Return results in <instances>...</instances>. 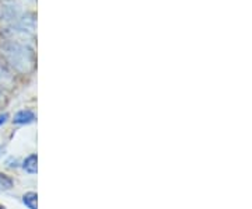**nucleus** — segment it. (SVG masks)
I'll use <instances>...</instances> for the list:
<instances>
[{"instance_id":"1","label":"nucleus","mask_w":252,"mask_h":209,"mask_svg":"<svg viewBox=\"0 0 252 209\" xmlns=\"http://www.w3.org/2000/svg\"><path fill=\"white\" fill-rule=\"evenodd\" d=\"M0 54L6 62L18 73H28L32 70L35 59L34 52L24 42L14 39H4L0 42Z\"/></svg>"},{"instance_id":"2","label":"nucleus","mask_w":252,"mask_h":209,"mask_svg":"<svg viewBox=\"0 0 252 209\" xmlns=\"http://www.w3.org/2000/svg\"><path fill=\"white\" fill-rule=\"evenodd\" d=\"M34 121H35V114L31 109H21L13 118V122L17 125H28Z\"/></svg>"},{"instance_id":"3","label":"nucleus","mask_w":252,"mask_h":209,"mask_svg":"<svg viewBox=\"0 0 252 209\" xmlns=\"http://www.w3.org/2000/svg\"><path fill=\"white\" fill-rule=\"evenodd\" d=\"M13 83H14V77L11 72L0 62V89L3 90V87H11Z\"/></svg>"},{"instance_id":"4","label":"nucleus","mask_w":252,"mask_h":209,"mask_svg":"<svg viewBox=\"0 0 252 209\" xmlns=\"http://www.w3.org/2000/svg\"><path fill=\"white\" fill-rule=\"evenodd\" d=\"M23 169H24L28 174H36V172H38V157H36L35 153L30 155L27 159L23 162Z\"/></svg>"},{"instance_id":"5","label":"nucleus","mask_w":252,"mask_h":209,"mask_svg":"<svg viewBox=\"0 0 252 209\" xmlns=\"http://www.w3.org/2000/svg\"><path fill=\"white\" fill-rule=\"evenodd\" d=\"M23 204H24L28 209H38V195H36V192H26V194L23 195Z\"/></svg>"},{"instance_id":"6","label":"nucleus","mask_w":252,"mask_h":209,"mask_svg":"<svg viewBox=\"0 0 252 209\" xmlns=\"http://www.w3.org/2000/svg\"><path fill=\"white\" fill-rule=\"evenodd\" d=\"M14 182L11 180V177H9L7 174L0 173V191H9L13 188Z\"/></svg>"},{"instance_id":"7","label":"nucleus","mask_w":252,"mask_h":209,"mask_svg":"<svg viewBox=\"0 0 252 209\" xmlns=\"http://www.w3.org/2000/svg\"><path fill=\"white\" fill-rule=\"evenodd\" d=\"M9 119V114H0V125H3Z\"/></svg>"},{"instance_id":"8","label":"nucleus","mask_w":252,"mask_h":209,"mask_svg":"<svg viewBox=\"0 0 252 209\" xmlns=\"http://www.w3.org/2000/svg\"><path fill=\"white\" fill-rule=\"evenodd\" d=\"M3 103H4V94H3V90L0 89V107L3 105Z\"/></svg>"},{"instance_id":"9","label":"nucleus","mask_w":252,"mask_h":209,"mask_svg":"<svg viewBox=\"0 0 252 209\" xmlns=\"http://www.w3.org/2000/svg\"><path fill=\"white\" fill-rule=\"evenodd\" d=\"M3 150H4V149H3V147L0 146V156H1V153H3Z\"/></svg>"}]
</instances>
